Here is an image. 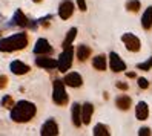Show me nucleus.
Masks as SVG:
<instances>
[{
    "mask_svg": "<svg viewBox=\"0 0 152 136\" xmlns=\"http://www.w3.org/2000/svg\"><path fill=\"white\" fill-rule=\"evenodd\" d=\"M37 113V107L31 101H19L11 109V119L14 122H28Z\"/></svg>",
    "mask_w": 152,
    "mask_h": 136,
    "instance_id": "nucleus-1",
    "label": "nucleus"
},
{
    "mask_svg": "<svg viewBox=\"0 0 152 136\" xmlns=\"http://www.w3.org/2000/svg\"><path fill=\"white\" fill-rule=\"evenodd\" d=\"M28 44V35L25 32L14 34L11 37H6L0 40V52H14V51H22Z\"/></svg>",
    "mask_w": 152,
    "mask_h": 136,
    "instance_id": "nucleus-2",
    "label": "nucleus"
},
{
    "mask_svg": "<svg viewBox=\"0 0 152 136\" xmlns=\"http://www.w3.org/2000/svg\"><path fill=\"white\" fill-rule=\"evenodd\" d=\"M52 99L57 106H65L68 103V93L65 89V83L61 80H56L52 83Z\"/></svg>",
    "mask_w": 152,
    "mask_h": 136,
    "instance_id": "nucleus-3",
    "label": "nucleus"
},
{
    "mask_svg": "<svg viewBox=\"0 0 152 136\" xmlns=\"http://www.w3.org/2000/svg\"><path fill=\"white\" fill-rule=\"evenodd\" d=\"M72 58H74V49L72 46L69 48H65V51L61 52V55L57 61V69L60 72H66L71 69V66H72Z\"/></svg>",
    "mask_w": 152,
    "mask_h": 136,
    "instance_id": "nucleus-4",
    "label": "nucleus"
},
{
    "mask_svg": "<svg viewBox=\"0 0 152 136\" xmlns=\"http://www.w3.org/2000/svg\"><path fill=\"white\" fill-rule=\"evenodd\" d=\"M121 41L124 43V46L129 52H138L140 48H141V43H140V38L137 35H134L131 32H126L121 35Z\"/></svg>",
    "mask_w": 152,
    "mask_h": 136,
    "instance_id": "nucleus-5",
    "label": "nucleus"
},
{
    "mask_svg": "<svg viewBox=\"0 0 152 136\" xmlns=\"http://www.w3.org/2000/svg\"><path fill=\"white\" fill-rule=\"evenodd\" d=\"M109 67H111L112 72L118 74V72L126 70V63L120 58V55L117 52H111L109 54Z\"/></svg>",
    "mask_w": 152,
    "mask_h": 136,
    "instance_id": "nucleus-6",
    "label": "nucleus"
},
{
    "mask_svg": "<svg viewBox=\"0 0 152 136\" xmlns=\"http://www.w3.org/2000/svg\"><path fill=\"white\" fill-rule=\"evenodd\" d=\"M74 12V3L71 0H63L58 6V15L61 20H68L71 19V15Z\"/></svg>",
    "mask_w": 152,
    "mask_h": 136,
    "instance_id": "nucleus-7",
    "label": "nucleus"
},
{
    "mask_svg": "<svg viewBox=\"0 0 152 136\" xmlns=\"http://www.w3.org/2000/svg\"><path fill=\"white\" fill-rule=\"evenodd\" d=\"M52 52V48L46 38H39L34 46V54L35 55H48Z\"/></svg>",
    "mask_w": 152,
    "mask_h": 136,
    "instance_id": "nucleus-8",
    "label": "nucleus"
},
{
    "mask_svg": "<svg viewBox=\"0 0 152 136\" xmlns=\"http://www.w3.org/2000/svg\"><path fill=\"white\" fill-rule=\"evenodd\" d=\"M40 135L42 136H56V135H58V125H57V122L54 119H48L46 122L42 125Z\"/></svg>",
    "mask_w": 152,
    "mask_h": 136,
    "instance_id": "nucleus-9",
    "label": "nucleus"
},
{
    "mask_svg": "<svg viewBox=\"0 0 152 136\" xmlns=\"http://www.w3.org/2000/svg\"><path fill=\"white\" fill-rule=\"evenodd\" d=\"M63 83L69 87H80L83 84V78L78 72H69V74L63 78Z\"/></svg>",
    "mask_w": 152,
    "mask_h": 136,
    "instance_id": "nucleus-10",
    "label": "nucleus"
},
{
    "mask_svg": "<svg viewBox=\"0 0 152 136\" xmlns=\"http://www.w3.org/2000/svg\"><path fill=\"white\" fill-rule=\"evenodd\" d=\"M35 64H37L39 67H43V69H56L57 67V61L54 58H48V57H39L35 58Z\"/></svg>",
    "mask_w": 152,
    "mask_h": 136,
    "instance_id": "nucleus-11",
    "label": "nucleus"
},
{
    "mask_svg": "<svg viewBox=\"0 0 152 136\" xmlns=\"http://www.w3.org/2000/svg\"><path fill=\"white\" fill-rule=\"evenodd\" d=\"M94 115V106L91 103H85L82 106V124H89Z\"/></svg>",
    "mask_w": 152,
    "mask_h": 136,
    "instance_id": "nucleus-12",
    "label": "nucleus"
},
{
    "mask_svg": "<svg viewBox=\"0 0 152 136\" xmlns=\"http://www.w3.org/2000/svg\"><path fill=\"white\" fill-rule=\"evenodd\" d=\"M10 67H11V72L15 74V75H25V74L29 72V66L25 64V63H22V61H19V60L12 61Z\"/></svg>",
    "mask_w": 152,
    "mask_h": 136,
    "instance_id": "nucleus-13",
    "label": "nucleus"
},
{
    "mask_svg": "<svg viewBox=\"0 0 152 136\" xmlns=\"http://www.w3.org/2000/svg\"><path fill=\"white\" fill-rule=\"evenodd\" d=\"M135 116H137V119L140 121H145L148 119V116H149V107L145 101H140L135 107Z\"/></svg>",
    "mask_w": 152,
    "mask_h": 136,
    "instance_id": "nucleus-14",
    "label": "nucleus"
},
{
    "mask_svg": "<svg viewBox=\"0 0 152 136\" xmlns=\"http://www.w3.org/2000/svg\"><path fill=\"white\" fill-rule=\"evenodd\" d=\"M71 118H72V124L75 127L82 125V106L80 104H74L72 106V110H71Z\"/></svg>",
    "mask_w": 152,
    "mask_h": 136,
    "instance_id": "nucleus-15",
    "label": "nucleus"
},
{
    "mask_svg": "<svg viewBox=\"0 0 152 136\" xmlns=\"http://www.w3.org/2000/svg\"><path fill=\"white\" fill-rule=\"evenodd\" d=\"M131 104H132V99L128 95H120V96H117V99H115V106H117L120 110H129Z\"/></svg>",
    "mask_w": 152,
    "mask_h": 136,
    "instance_id": "nucleus-16",
    "label": "nucleus"
},
{
    "mask_svg": "<svg viewBox=\"0 0 152 136\" xmlns=\"http://www.w3.org/2000/svg\"><path fill=\"white\" fill-rule=\"evenodd\" d=\"M141 26H143V29H145V31H149L152 28V6H149L148 9L143 12Z\"/></svg>",
    "mask_w": 152,
    "mask_h": 136,
    "instance_id": "nucleus-17",
    "label": "nucleus"
},
{
    "mask_svg": "<svg viewBox=\"0 0 152 136\" xmlns=\"http://www.w3.org/2000/svg\"><path fill=\"white\" fill-rule=\"evenodd\" d=\"M92 66L97 69V70H106V55H103V54H100V55H95L92 58Z\"/></svg>",
    "mask_w": 152,
    "mask_h": 136,
    "instance_id": "nucleus-18",
    "label": "nucleus"
},
{
    "mask_svg": "<svg viewBox=\"0 0 152 136\" xmlns=\"http://www.w3.org/2000/svg\"><path fill=\"white\" fill-rule=\"evenodd\" d=\"M89 55H91V48L86 46V44H80V46L77 48V58L78 61H86L89 58Z\"/></svg>",
    "mask_w": 152,
    "mask_h": 136,
    "instance_id": "nucleus-19",
    "label": "nucleus"
},
{
    "mask_svg": "<svg viewBox=\"0 0 152 136\" xmlns=\"http://www.w3.org/2000/svg\"><path fill=\"white\" fill-rule=\"evenodd\" d=\"M75 37H77V28H71V29L68 31V34H66V38L63 40V44H61V46H63V49L72 46Z\"/></svg>",
    "mask_w": 152,
    "mask_h": 136,
    "instance_id": "nucleus-20",
    "label": "nucleus"
},
{
    "mask_svg": "<svg viewBox=\"0 0 152 136\" xmlns=\"http://www.w3.org/2000/svg\"><path fill=\"white\" fill-rule=\"evenodd\" d=\"M14 22L19 25V26H29V20L23 15V12H22L20 9L15 11V14H14Z\"/></svg>",
    "mask_w": 152,
    "mask_h": 136,
    "instance_id": "nucleus-21",
    "label": "nucleus"
},
{
    "mask_svg": "<svg viewBox=\"0 0 152 136\" xmlns=\"http://www.w3.org/2000/svg\"><path fill=\"white\" fill-rule=\"evenodd\" d=\"M94 136H111V132L104 124H97L94 127Z\"/></svg>",
    "mask_w": 152,
    "mask_h": 136,
    "instance_id": "nucleus-22",
    "label": "nucleus"
},
{
    "mask_svg": "<svg viewBox=\"0 0 152 136\" xmlns=\"http://www.w3.org/2000/svg\"><path fill=\"white\" fill-rule=\"evenodd\" d=\"M126 9L129 12H138L140 2H138V0H128V2H126Z\"/></svg>",
    "mask_w": 152,
    "mask_h": 136,
    "instance_id": "nucleus-23",
    "label": "nucleus"
},
{
    "mask_svg": "<svg viewBox=\"0 0 152 136\" xmlns=\"http://www.w3.org/2000/svg\"><path fill=\"white\" fill-rule=\"evenodd\" d=\"M137 69L138 70H151L152 69V57H149L146 61H143V63H138Z\"/></svg>",
    "mask_w": 152,
    "mask_h": 136,
    "instance_id": "nucleus-24",
    "label": "nucleus"
},
{
    "mask_svg": "<svg viewBox=\"0 0 152 136\" xmlns=\"http://www.w3.org/2000/svg\"><path fill=\"white\" fill-rule=\"evenodd\" d=\"M2 106H3V107H6V109H12V106H14L12 96H10V95H5V96L2 98Z\"/></svg>",
    "mask_w": 152,
    "mask_h": 136,
    "instance_id": "nucleus-25",
    "label": "nucleus"
},
{
    "mask_svg": "<svg viewBox=\"0 0 152 136\" xmlns=\"http://www.w3.org/2000/svg\"><path fill=\"white\" fill-rule=\"evenodd\" d=\"M138 87L140 89H148L149 87V81L146 78H138Z\"/></svg>",
    "mask_w": 152,
    "mask_h": 136,
    "instance_id": "nucleus-26",
    "label": "nucleus"
},
{
    "mask_svg": "<svg viewBox=\"0 0 152 136\" xmlns=\"http://www.w3.org/2000/svg\"><path fill=\"white\" fill-rule=\"evenodd\" d=\"M138 135L140 136H149L151 135V129L149 127H141V129L138 130Z\"/></svg>",
    "mask_w": 152,
    "mask_h": 136,
    "instance_id": "nucleus-27",
    "label": "nucleus"
},
{
    "mask_svg": "<svg viewBox=\"0 0 152 136\" xmlns=\"http://www.w3.org/2000/svg\"><path fill=\"white\" fill-rule=\"evenodd\" d=\"M8 84V77L6 75H0V89H5Z\"/></svg>",
    "mask_w": 152,
    "mask_h": 136,
    "instance_id": "nucleus-28",
    "label": "nucleus"
},
{
    "mask_svg": "<svg viewBox=\"0 0 152 136\" xmlns=\"http://www.w3.org/2000/svg\"><path fill=\"white\" fill-rule=\"evenodd\" d=\"M77 5L80 11H86V0H77Z\"/></svg>",
    "mask_w": 152,
    "mask_h": 136,
    "instance_id": "nucleus-29",
    "label": "nucleus"
},
{
    "mask_svg": "<svg viewBox=\"0 0 152 136\" xmlns=\"http://www.w3.org/2000/svg\"><path fill=\"white\" fill-rule=\"evenodd\" d=\"M115 86H117V87H118L120 90H128V84H124L123 81H118V83L115 84Z\"/></svg>",
    "mask_w": 152,
    "mask_h": 136,
    "instance_id": "nucleus-30",
    "label": "nucleus"
},
{
    "mask_svg": "<svg viewBox=\"0 0 152 136\" xmlns=\"http://www.w3.org/2000/svg\"><path fill=\"white\" fill-rule=\"evenodd\" d=\"M129 78H135V74H134V72H128V74H126Z\"/></svg>",
    "mask_w": 152,
    "mask_h": 136,
    "instance_id": "nucleus-31",
    "label": "nucleus"
},
{
    "mask_svg": "<svg viewBox=\"0 0 152 136\" xmlns=\"http://www.w3.org/2000/svg\"><path fill=\"white\" fill-rule=\"evenodd\" d=\"M32 2H34V3H40V2H42V0H32Z\"/></svg>",
    "mask_w": 152,
    "mask_h": 136,
    "instance_id": "nucleus-32",
    "label": "nucleus"
}]
</instances>
